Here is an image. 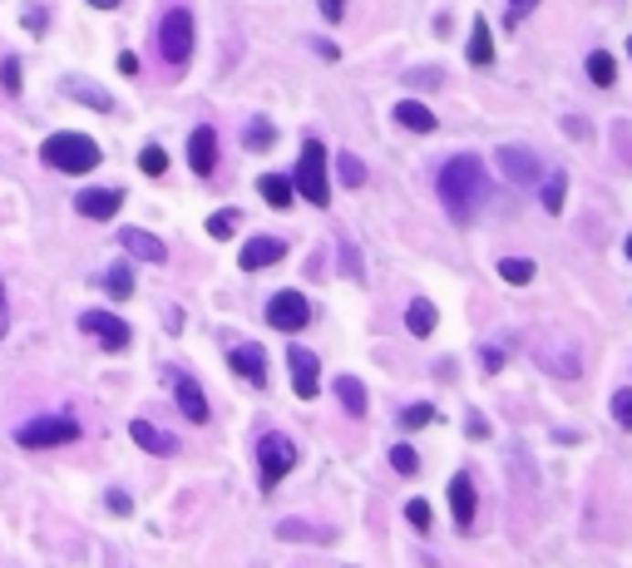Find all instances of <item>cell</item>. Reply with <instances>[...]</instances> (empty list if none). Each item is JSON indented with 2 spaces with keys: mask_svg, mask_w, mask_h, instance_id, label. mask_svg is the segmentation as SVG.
I'll return each instance as SVG.
<instances>
[{
  "mask_svg": "<svg viewBox=\"0 0 632 568\" xmlns=\"http://www.w3.org/2000/svg\"><path fill=\"white\" fill-rule=\"evenodd\" d=\"M79 331H84V336H100L104 352H124V346L133 342L129 321L114 317V311H79Z\"/></svg>",
  "mask_w": 632,
  "mask_h": 568,
  "instance_id": "obj_8",
  "label": "cell"
},
{
  "mask_svg": "<svg viewBox=\"0 0 632 568\" xmlns=\"http://www.w3.org/2000/svg\"><path fill=\"white\" fill-rule=\"evenodd\" d=\"M336 395H342L346 415H356V420L371 410V395H366V385H361L356 376H336Z\"/></svg>",
  "mask_w": 632,
  "mask_h": 568,
  "instance_id": "obj_24",
  "label": "cell"
},
{
  "mask_svg": "<svg viewBox=\"0 0 632 568\" xmlns=\"http://www.w3.org/2000/svg\"><path fill=\"white\" fill-rule=\"evenodd\" d=\"M406 84H440V69H406Z\"/></svg>",
  "mask_w": 632,
  "mask_h": 568,
  "instance_id": "obj_42",
  "label": "cell"
},
{
  "mask_svg": "<svg viewBox=\"0 0 632 568\" xmlns=\"http://www.w3.org/2000/svg\"><path fill=\"white\" fill-rule=\"evenodd\" d=\"M188 163H193V174H198V178H208L213 168H217V134H213L208 124L193 129V139H188Z\"/></svg>",
  "mask_w": 632,
  "mask_h": 568,
  "instance_id": "obj_16",
  "label": "cell"
},
{
  "mask_svg": "<svg viewBox=\"0 0 632 568\" xmlns=\"http://www.w3.org/2000/svg\"><path fill=\"white\" fill-rule=\"evenodd\" d=\"M539 366H543V371H553L558 381H578V371H583V361H578V342H564L558 352L539 346Z\"/></svg>",
  "mask_w": 632,
  "mask_h": 568,
  "instance_id": "obj_18",
  "label": "cell"
},
{
  "mask_svg": "<svg viewBox=\"0 0 632 568\" xmlns=\"http://www.w3.org/2000/svg\"><path fill=\"white\" fill-rule=\"evenodd\" d=\"M430 420H440V415H435V405H406V415H400V426H406V430H425V426H430Z\"/></svg>",
  "mask_w": 632,
  "mask_h": 568,
  "instance_id": "obj_35",
  "label": "cell"
},
{
  "mask_svg": "<svg viewBox=\"0 0 632 568\" xmlns=\"http://www.w3.org/2000/svg\"><path fill=\"white\" fill-rule=\"evenodd\" d=\"M59 94H65V100H84V109H100V114L114 109L109 89H100V84H90V79H79V75H69L65 84H59Z\"/></svg>",
  "mask_w": 632,
  "mask_h": 568,
  "instance_id": "obj_20",
  "label": "cell"
},
{
  "mask_svg": "<svg viewBox=\"0 0 632 568\" xmlns=\"http://www.w3.org/2000/svg\"><path fill=\"white\" fill-rule=\"evenodd\" d=\"M237 223H242V213H237V208H217V213L208 217V233L217 237V243H227V237L237 233Z\"/></svg>",
  "mask_w": 632,
  "mask_h": 568,
  "instance_id": "obj_31",
  "label": "cell"
},
{
  "mask_svg": "<svg viewBox=\"0 0 632 568\" xmlns=\"http://www.w3.org/2000/svg\"><path fill=\"white\" fill-rule=\"evenodd\" d=\"M617 139H623V159L632 163V143H627V124H617Z\"/></svg>",
  "mask_w": 632,
  "mask_h": 568,
  "instance_id": "obj_51",
  "label": "cell"
},
{
  "mask_svg": "<svg viewBox=\"0 0 632 568\" xmlns=\"http://www.w3.org/2000/svg\"><path fill=\"white\" fill-rule=\"evenodd\" d=\"M90 5H94V10H114L119 0H90Z\"/></svg>",
  "mask_w": 632,
  "mask_h": 568,
  "instance_id": "obj_52",
  "label": "cell"
},
{
  "mask_svg": "<svg viewBox=\"0 0 632 568\" xmlns=\"http://www.w3.org/2000/svg\"><path fill=\"white\" fill-rule=\"evenodd\" d=\"M449 510H455V529H459V534H469V529H474V479L465 475V469L449 479Z\"/></svg>",
  "mask_w": 632,
  "mask_h": 568,
  "instance_id": "obj_14",
  "label": "cell"
},
{
  "mask_svg": "<svg viewBox=\"0 0 632 568\" xmlns=\"http://www.w3.org/2000/svg\"><path fill=\"white\" fill-rule=\"evenodd\" d=\"M627 55H632V35H627Z\"/></svg>",
  "mask_w": 632,
  "mask_h": 568,
  "instance_id": "obj_54",
  "label": "cell"
},
{
  "mask_svg": "<svg viewBox=\"0 0 632 568\" xmlns=\"http://www.w3.org/2000/svg\"><path fill=\"white\" fill-rule=\"evenodd\" d=\"M465 435H469V440H484V435H490V420H484V415H474V410H469V420H465Z\"/></svg>",
  "mask_w": 632,
  "mask_h": 568,
  "instance_id": "obj_43",
  "label": "cell"
},
{
  "mask_svg": "<svg viewBox=\"0 0 632 568\" xmlns=\"http://www.w3.org/2000/svg\"><path fill=\"white\" fill-rule=\"evenodd\" d=\"M500 168H504V178H509L514 188H533V184H543V163L533 159L524 143H504V149H500Z\"/></svg>",
  "mask_w": 632,
  "mask_h": 568,
  "instance_id": "obj_9",
  "label": "cell"
},
{
  "mask_svg": "<svg viewBox=\"0 0 632 568\" xmlns=\"http://www.w3.org/2000/svg\"><path fill=\"white\" fill-rule=\"evenodd\" d=\"M16 440L26 445V450L69 445V440H79V420H75V415H35V420H26V426L16 430Z\"/></svg>",
  "mask_w": 632,
  "mask_h": 568,
  "instance_id": "obj_6",
  "label": "cell"
},
{
  "mask_svg": "<svg viewBox=\"0 0 632 568\" xmlns=\"http://www.w3.org/2000/svg\"><path fill=\"white\" fill-rule=\"evenodd\" d=\"M139 168H143L149 178H163V174H168V153H163V149H143V153H139Z\"/></svg>",
  "mask_w": 632,
  "mask_h": 568,
  "instance_id": "obj_36",
  "label": "cell"
},
{
  "mask_svg": "<svg viewBox=\"0 0 632 568\" xmlns=\"http://www.w3.org/2000/svg\"><path fill=\"white\" fill-rule=\"evenodd\" d=\"M227 366H233L248 385H267V352L258 342H237L233 352H227Z\"/></svg>",
  "mask_w": 632,
  "mask_h": 568,
  "instance_id": "obj_12",
  "label": "cell"
},
{
  "mask_svg": "<svg viewBox=\"0 0 632 568\" xmlns=\"http://www.w3.org/2000/svg\"><path fill=\"white\" fill-rule=\"evenodd\" d=\"M10 331V301H5V277H0V342H5Z\"/></svg>",
  "mask_w": 632,
  "mask_h": 568,
  "instance_id": "obj_46",
  "label": "cell"
},
{
  "mask_svg": "<svg viewBox=\"0 0 632 568\" xmlns=\"http://www.w3.org/2000/svg\"><path fill=\"white\" fill-rule=\"evenodd\" d=\"M158 55H163L174 69L188 65V55H193V16L184 5L163 10V20H158Z\"/></svg>",
  "mask_w": 632,
  "mask_h": 568,
  "instance_id": "obj_4",
  "label": "cell"
},
{
  "mask_svg": "<svg viewBox=\"0 0 632 568\" xmlns=\"http://www.w3.org/2000/svg\"><path fill=\"white\" fill-rule=\"evenodd\" d=\"M258 469H262V489H277V479H287L297 469V445L282 430H267L258 440Z\"/></svg>",
  "mask_w": 632,
  "mask_h": 568,
  "instance_id": "obj_5",
  "label": "cell"
},
{
  "mask_svg": "<svg viewBox=\"0 0 632 568\" xmlns=\"http://www.w3.org/2000/svg\"><path fill=\"white\" fill-rule=\"evenodd\" d=\"M258 188H262V198L272 203V208H287V203L297 198V193H291V178H282V174H262Z\"/></svg>",
  "mask_w": 632,
  "mask_h": 568,
  "instance_id": "obj_26",
  "label": "cell"
},
{
  "mask_svg": "<svg viewBox=\"0 0 632 568\" xmlns=\"http://www.w3.org/2000/svg\"><path fill=\"white\" fill-rule=\"evenodd\" d=\"M533 5H539V0H509V16H504V26H509V30H514V26H519V20H524V16H529V10H533Z\"/></svg>",
  "mask_w": 632,
  "mask_h": 568,
  "instance_id": "obj_41",
  "label": "cell"
},
{
  "mask_svg": "<svg viewBox=\"0 0 632 568\" xmlns=\"http://www.w3.org/2000/svg\"><path fill=\"white\" fill-rule=\"evenodd\" d=\"M119 243H124V252H129V258H139V262H153V268H163V262H168V247L158 243L153 233H143V227H124Z\"/></svg>",
  "mask_w": 632,
  "mask_h": 568,
  "instance_id": "obj_15",
  "label": "cell"
},
{
  "mask_svg": "<svg viewBox=\"0 0 632 568\" xmlns=\"http://www.w3.org/2000/svg\"><path fill=\"white\" fill-rule=\"evenodd\" d=\"M291 193H301V198L316 203V208H326V203H332V178H326V143L321 139L301 143L297 174H291Z\"/></svg>",
  "mask_w": 632,
  "mask_h": 568,
  "instance_id": "obj_3",
  "label": "cell"
},
{
  "mask_svg": "<svg viewBox=\"0 0 632 568\" xmlns=\"http://www.w3.org/2000/svg\"><path fill=\"white\" fill-rule=\"evenodd\" d=\"M435 188H440V203L455 223H469V217L490 203V174H484V163L474 159V153H455V159L440 168Z\"/></svg>",
  "mask_w": 632,
  "mask_h": 568,
  "instance_id": "obj_1",
  "label": "cell"
},
{
  "mask_svg": "<svg viewBox=\"0 0 632 568\" xmlns=\"http://www.w3.org/2000/svg\"><path fill=\"white\" fill-rule=\"evenodd\" d=\"M336 174H342L346 188H361V184H366V163H361L356 153H342V159H336Z\"/></svg>",
  "mask_w": 632,
  "mask_h": 568,
  "instance_id": "obj_33",
  "label": "cell"
},
{
  "mask_svg": "<svg viewBox=\"0 0 632 568\" xmlns=\"http://www.w3.org/2000/svg\"><path fill=\"white\" fill-rule=\"evenodd\" d=\"M119 208H124V188H79L75 193V213L94 217V223H109Z\"/></svg>",
  "mask_w": 632,
  "mask_h": 568,
  "instance_id": "obj_10",
  "label": "cell"
},
{
  "mask_svg": "<svg viewBox=\"0 0 632 568\" xmlns=\"http://www.w3.org/2000/svg\"><path fill=\"white\" fill-rule=\"evenodd\" d=\"M504 366V352H494V346H484V371H500Z\"/></svg>",
  "mask_w": 632,
  "mask_h": 568,
  "instance_id": "obj_49",
  "label": "cell"
},
{
  "mask_svg": "<svg viewBox=\"0 0 632 568\" xmlns=\"http://www.w3.org/2000/svg\"><path fill=\"white\" fill-rule=\"evenodd\" d=\"M277 539H287V543H332L336 529L307 524V519H282V524H277Z\"/></svg>",
  "mask_w": 632,
  "mask_h": 568,
  "instance_id": "obj_22",
  "label": "cell"
},
{
  "mask_svg": "<svg viewBox=\"0 0 632 568\" xmlns=\"http://www.w3.org/2000/svg\"><path fill=\"white\" fill-rule=\"evenodd\" d=\"M623 252H627V262H632V237H627V247H623Z\"/></svg>",
  "mask_w": 632,
  "mask_h": 568,
  "instance_id": "obj_53",
  "label": "cell"
},
{
  "mask_svg": "<svg viewBox=\"0 0 632 568\" xmlns=\"http://www.w3.org/2000/svg\"><path fill=\"white\" fill-rule=\"evenodd\" d=\"M588 79L603 84V89L617 79V65H613V55H607V50H593V55H588Z\"/></svg>",
  "mask_w": 632,
  "mask_h": 568,
  "instance_id": "obj_30",
  "label": "cell"
},
{
  "mask_svg": "<svg viewBox=\"0 0 632 568\" xmlns=\"http://www.w3.org/2000/svg\"><path fill=\"white\" fill-rule=\"evenodd\" d=\"M287 258V243L282 237H248V247H242V268L248 272H262V268H272V262H282Z\"/></svg>",
  "mask_w": 632,
  "mask_h": 568,
  "instance_id": "obj_17",
  "label": "cell"
},
{
  "mask_svg": "<svg viewBox=\"0 0 632 568\" xmlns=\"http://www.w3.org/2000/svg\"><path fill=\"white\" fill-rule=\"evenodd\" d=\"M104 500H109V510H114V514H129V510H133V504H129V494H124V489H109V494H104Z\"/></svg>",
  "mask_w": 632,
  "mask_h": 568,
  "instance_id": "obj_45",
  "label": "cell"
},
{
  "mask_svg": "<svg viewBox=\"0 0 632 568\" xmlns=\"http://www.w3.org/2000/svg\"><path fill=\"white\" fill-rule=\"evenodd\" d=\"M321 16H326V20H332V26H336V20L346 16V0H321Z\"/></svg>",
  "mask_w": 632,
  "mask_h": 568,
  "instance_id": "obj_47",
  "label": "cell"
},
{
  "mask_svg": "<svg viewBox=\"0 0 632 568\" xmlns=\"http://www.w3.org/2000/svg\"><path fill=\"white\" fill-rule=\"evenodd\" d=\"M465 55H469V65H474V69H490V65H494V35H490V20L474 16V30H469Z\"/></svg>",
  "mask_w": 632,
  "mask_h": 568,
  "instance_id": "obj_23",
  "label": "cell"
},
{
  "mask_svg": "<svg viewBox=\"0 0 632 568\" xmlns=\"http://www.w3.org/2000/svg\"><path fill=\"white\" fill-rule=\"evenodd\" d=\"M316 55H321V59H342V50H336L332 40H316Z\"/></svg>",
  "mask_w": 632,
  "mask_h": 568,
  "instance_id": "obj_50",
  "label": "cell"
},
{
  "mask_svg": "<svg viewBox=\"0 0 632 568\" xmlns=\"http://www.w3.org/2000/svg\"><path fill=\"white\" fill-rule=\"evenodd\" d=\"M40 159H45V168H59V174H94L100 168V143H94L90 134H50L40 143Z\"/></svg>",
  "mask_w": 632,
  "mask_h": 568,
  "instance_id": "obj_2",
  "label": "cell"
},
{
  "mask_svg": "<svg viewBox=\"0 0 632 568\" xmlns=\"http://www.w3.org/2000/svg\"><path fill=\"white\" fill-rule=\"evenodd\" d=\"M406 326H410V336H430V331H435V301H425V297L410 301Z\"/></svg>",
  "mask_w": 632,
  "mask_h": 568,
  "instance_id": "obj_27",
  "label": "cell"
},
{
  "mask_svg": "<svg viewBox=\"0 0 632 568\" xmlns=\"http://www.w3.org/2000/svg\"><path fill=\"white\" fill-rule=\"evenodd\" d=\"M287 366H291V391H297L301 401H316V391H321V366H316V356L307 346H291Z\"/></svg>",
  "mask_w": 632,
  "mask_h": 568,
  "instance_id": "obj_11",
  "label": "cell"
},
{
  "mask_svg": "<svg viewBox=\"0 0 632 568\" xmlns=\"http://www.w3.org/2000/svg\"><path fill=\"white\" fill-rule=\"evenodd\" d=\"M129 435H133V445H143L149 455H178V440L168 430H158L149 426V420H129Z\"/></svg>",
  "mask_w": 632,
  "mask_h": 568,
  "instance_id": "obj_19",
  "label": "cell"
},
{
  "mask_svg": "<svg viewBox=\"0 0 632 568\" xmlns=\"http://www.w3.org/2000/svg\"><path fill=\"white\" fill-rule=\"evenodd\" d=\"M613 420L623 430H632V385H623V391L613 395Z\"/></svg>",
  "mask_w": 632,
  "mask_h": 568,
  "instance_id": "obj_37",
  "label": "cell"
},
{
  "mask_svg": "<svg viewBox=\"0 0 632 568\" xmlns=\"http://www.w3.org/2000/svg\"><path fill=\"white\" fill-rule=\"evenodd\" d=\"M406 519H410V529H420V534H425V529H430V504H425V500H410V504H406Z\"/></svg>",
  "mask_w": 632,
  "mask_h": 568,
  "instance_id": "obj_39",
  "label": "cell"
},
{
  "mask_svg": "<svg viewBox=\"0 0 632 568\" xmlns=\"http://www.w3.org/2000/svg\"><path fill=\"white\" fill-rule=\"evenodd\" d=\"M391 465H395V475H416V469H420V455L410 450V445H395V450H391Z\"/></svg>",
  "mask_w": 632,
  "mask_h": 568,
  "instance_id": "obj_38",
  "label": "cell"
},
{
  "mask_svg": "<svg viewBox=\"0 0 632 568\" xmlns=\"http://www.w3.org/2000/svg\"><path fill=\"white\" fill-rule=\"evenodd\" d=\"M500 277H504V282H514V287H524V282H533V262L529 258H504Z\"/></svg>",
  "mask_w": 632,
  "mask_h": 568,
  "instance_id": "obj_32",
  "label": "cell"
},
{
  "mask_svg": "<svg viewBox=\"0 0 632 568\" xmlns=\"http://www.w3.org/2000/svg\"><path fill=\"white\" fill-rule=\"evenodd\" d=\"M174 401H178V410H184V420L208 426V395H203V385L193 376H174Z\"/></svg>",
  "mask_w": 632,
  "mask_h": 568,
  "instance_id": "obj_13",
  "label": "cell"
},
{
  "mask_svg": "<svg viewBox=\"0 0 632 568\" xmlns=\"http://www.w3.org/2000/svg\"><path fill=\"white\" fill-rule=\"evenodd\" d=\"M395 124L410 129V134H435V109L420 100H400L395 104Z\"/></svg>",
  "mask_w": 632,
  "mask_h": 568,
  "instance_id": "obj_21",
  "label": "cell"
},
{
  "mask_svg": "<svg viewBox=\"0 0 632 568\" xmlns=\"http://www.w3.org/2000/svg\"><path fill=\"white\" fill-rule=\"evenodd\" d=\"M539 188H543V193H539V198H543V213H564V193H568V174H564V168H553V174L543 178Z\"/></svg>",
  "mask_w": 632,
  "mask_h": 568,
  "instance_id": "obj_25",
  "label": "cell"
},
{
  "mask_svg": "<svg viewBox=\"0 0 632 568\" xmlns=\"http://www.w3.org/2000/svg\"><path fill=\"white\" fill-rule=\"evenodd\" d=\"M119 75H139V55H133V50L119 55Z\"/></svg>",
  "mask_w": 632,
  "mask_h": 568,
  "instance_id": "obj_48",
  "label": "cell"
},
{
  "mask_svg": "<svg viewBox=\"0 0 632 568\" xmlns=\"http://www.w3.org/2000/svg\"><path fill=\"white\" fill-rule=\"evenodd\" d=\"M26 30L30 35H45V10L40 5H26Z\"/></svg>",
  "mask_w": 632,
  "mask_h": 568,
  "instance_id": "obj_44",
  "label": "cell"
},
{
  "mask_svg": "<svg viewBox=\"0 0 632 568\" xmlns=\"http://www.w3.org/2000/svg\"><path fill=\"white\" fill-rule=\"evenodd\" d=\"M267 321L277 326V331H307L311 326V301L297 292V287H287V292L267 297Z\"/></svg>",
  "mask_w": 632,
  "mask_h": 568,
  "instance_id": "obj_7",
  "label": "cell"
},
{
  "mask_svg": "<svg viewBox=\"0 0 632 568\" xmlns=\"http://www.w3.org/2000/svg\"><path fill=\"white\" fill-rule=\"evenodd\" d=\"M104 287L114 292V301H129V292H133V268H129V262H114L109 277H104Z\"/></svg>",
  "mask_w": 632,
  "mask_h": 568,
  "instance_id": "obj_29",
  "label": "cell"
},
{
  "mask_svg": "<svg viewBox=\"0 0 632 568\" xmlns=\"http://www.w3.org/2000/svg\"><path fill=\"white\" fill-rule=\"evenodd\" d=\"M20 84H26V69H20L16 55H5V59H0V89H5V94H20Z\"/></svg>",
  "mask_w": 632,
  "mask_h": 568,
  "instance_id": "obj_34",
  "label": "cell"
},
{
  "mask_svg": "<svg viewBox=\"0 0 632 568\" xmlns=\"http://www.w3.org/2000/svg\"><path fill=\"white\" fill-rule=\"evenodd\" d=\"M272 143H277V129H272V119H252V124H248V149L252 153H267V149H272Z\"/></svg>",
  "mask_w": 632,
  "mask_h": 568,
  "instance_id": "obj_28",
  "label": "cell"
},
{
  "mask_svg": "<svg viewBox=\"0 0 632 568\" xmlns=\"http://www.w3.org/2000/svg\"><path fill=\"white\" fill-rule=\"evenodd\" d=\"M342 272H346V277H356V282H361V252L351 247V237H342Z\"/></svg>",
  "mask_w": 632,
  "mask_h": 568,
  "instance_id": "obj_40",
  "label": "cell"
}]
</instances>
